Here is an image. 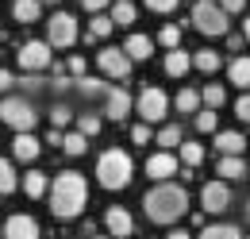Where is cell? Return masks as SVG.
Here are the masks:
<instances>
[{
    "instance_id": "36",
    "label": "cell",
    "mask_w": 250,
    "mask_h": 239,
    "mask_svg": "<svg viewBox=\"0 0 250 239\" xmlns=\"http://www.w3.org/2000/svg\"><path fill=\"white\" fill-rule=\"evenodd\" d=\"M216 112H212V108H204V112H196V131H204V135H212V131H216Z\"/></svg>"
},
{
    "instance_id": "19",
    "label": "cell",
    "mask_w": 250,
    "mask_h": 239,
    "mask_svg": "<svg viewBox=\"0 0 250 239\" xmlns=\"http://www.w3.org/2000/svg\"><path fill=\"white\" fill-rule=\"evenodd\" d=\"M216 170H219V174H223L227 181H239L243 174H247V162H243V154H223Z\"/></svg>"
},
{
    "instance_id": "14",
    "label": "cell",
    "mask_w": 250,
    "mask_h": 239,
    "mask_svg": "<svg viewBox=\"0 0 250 239\" xmlns=\"http://www.w3.org/2000/svg\"><path fill=\"white\" fill-rule=\"evenodd\" d=\"M127 112H131V93H127V89H108V93H104V116H108V120L120 123Z\"/></svg>"
},
{
    "instance_id": "29",
    "label": "cell",
    "mask_w": 250,
    "mask_h": 239,
    "mask_svg": "<svg viewBox=\"0 0 250 239\" xmlns=\"http://www.w3.org/2000/svg\"><path fill=\"white\" fill-rule=\"evenodd\" d=\"M200 100H204V104H208V108L216 112L219 104L227 100V89H223V85H216V81H212V85H204V93H200Z\"/></svg>"
},
{
    "instance_id": "31",
    "label": "cell",
    "mask_w": 250,
    "mask_h": 239,
    "mask_svg": "<svg viewBox=\"0 0 250 239\" xmlns=\"http://www.w3.org/2000/svg\"><path fill=\"white\" fill-rule=\"evenodd\" d=\"M158 43H162L166 50H177V47H181V27H177V24H166V27L158 31Z\"/></svg>"
},
{
    "instance_id": "30",
    "label": "cell",
    "mask_w": 250,
    "mask_h": 239,
    "mask_svg": "<svg viewBox=\"0 0 250 239\" xmlns=\"http://www.w3.org/2000/svg\"><path fill=\"white\" fill-rule=\"evenodd\" d=\"M181 162H185L188 170L200 166L204 162V143H181Z\"/></svg>"
},
{
    "instance_id": "4",
    "label": "cell",
    "mask_w": 250,
    "mask_h": 239,
    "mask_svg": "<svg viewBox=\"0 0 250 239\" xmlns=\"http://www.w3.org/2000/svg\"><path fill=\"white\" fill-rule=\"evenodd\" d=\"M227 12L219 8L216 0H196L192 4V27L200 31V35H208V39H216V35H227Z\"/></svg>"
},
{
    "instance_id": "45",
    "label": "cell",
    "mask_w": 250,
    "mask_h": 239,
    "mask_svg": "<svg viewBox=\"0 0 250 239\" xmlns=\"http://www.w3.org/2000/svg\"><path fill=\"white\" fill-rule=\"evenodd\" d=\"M227 50H243V39L239 35H227Z\"/></svg>"
},
{
    "instance_id": "39",
    "label": "cell",
    "mask_w": 250,
    "mask_h": 239,
    "mask_svg": "<svg viewBox=\"0 0 250 239\" xmlns=\"http://www.w3.org/2000/svg\"><path fill=\"white\" fill-rule=\"evenodd\" d=\"M235 116L243 120V123H250V93H243V96H239V104H235Z\"/></svg>"
},
{
    "instance_id": "20",
    "label": "cell",
    "mask_w": 250,
    "mask_h": 239,
    "mask_svg": "<svg viewBox=\"0 0 250 239\" xmlns=\"http://www.w3.org/2000/svg\"><path fill=\"white\" fill-rule=\"evenodd\" d=\"M135 16H139V12H135V4H131V0H116L108 20H112L116 27H131V24H135Z\"/></svg>"
},
{
    "instance_id": "27",
    "label": "cell",
    "mask_w": 250,
    "mask_h": 239,
    "mask_svg": "<svg viewBox=\"0 0 250 239\" xmlns=\"http://www.w3.org/2000/svg\"><path fill=\"white\" fill-rule=\"evenodd\" d=\"M62 150L77 158V154H85V150H89V139H85L81 131H69V135H62Z\"/></svg>"
},
{
    "instance_id": "16",
    "label": "cell",
    "mask_w": 250,
    "mask_h": 239,
    "mask_svg": "<svg viewBox=\"0 0 250 239\" xmlns=\"http://www.w3.org/2000/svg\"><path fill=\"white\" fill-rule=\"evenodd\" d=\"M120 50H124L131 62H146L150 54H154V43H150L146 35H127V43L120 47Z\"/></svg>"
},
{
    "instance_id": "7",
    "label": "cell",
    "mask_w": 250,
    "mask_h": 239,
    "mask_svg": "<svg viewBox=\"0 0 250 239\" xmlns=\"http://www.w3.org/2000/svg\"><path fill=\"white\" fill-rule=\"evenodd\" d=\"M46 43L50 47H73L77 43V20L69 12H54L46 20Z\"/></svg>"
},
{
    "instance_id": "17",
    "label": "cell",
    "mask_w": 250,
    "mask_h": 239,
    "mask_svg": "<svg viewBox=\"0 0 250 239\" xmlns=\"http://www.w3.org/2000/svg\"><path fill=\"white\" fill-rule=\"evenodd\" d=\"M216 147L219 154H243L247 139H243V131H216Z\"/></svg>"
},
{
    "instance_id": "8",
    "label": "cell",
    "mask_w": 250,
    "mask_h": 239,
    "mask_svg": "<svg viewBox=\"0 0 250 239\" xmlns=\"http://www.w3.org/2000/svg\"><path fill=\"white\" fill-rule=\"evenodd\" d=\"M20 66L23 70H31V73H39V70H46L50 62H54V54H50V43H42V39H31V43H23L20 47Z\"/></svg>"
},
{
    "instance_id": "13",
    "label": "cell",
    "mask_w": 250,
    "mask_h": 239,
    "mask_svg": "<svg viewBox=\"0 0 250 239\" xmlns=\"http://www.w3.org/2000/svg\"><path fill=\"white\" fill-rule=\"evenodd\" d=\"M146 174H150L154 181H169L173 174H177V158H173L169 150H158V154L146 158Z\"/></svg>"
},
{
    "instance_id": "33",
    "label": "cell",
    "mask_w": 250,
    "mask_h": 239,
    "mask_svg": "<svg viewBox=\"0 0 250 239\" xmlns=\"http://www.w3.org/2000/svg\"><path fill=\"white\" fill-rule=\"evenodd\" d=\"M77 131H81L85 139L96 135V131H100V116H96V112H81V116H77Z\"/></svg>"
},
{
    "instance_id": "21",
    "label": "cell",
    "mask_w": 250,
    "mask_h": 239,
    "mask_svg": "<svg viewBox=\"0 0 250 239\" xmlns=\"http://www.w3.org/2000/svg\"><path fill=\"white\" fill-rule=\"evenodd\" d=\"M39 12H42V4H39V0H16V4H12V16H16L20 24H35V20H39Z\"/></svg>"
},
{
    "instance_id": "47",
    "label": "cell",
    "mask_w": 250,
    "mask_h": 239,
    "mask_svg": "<svg viewBox=\"0 0 250 239\" xmlns=\"http://www.w3.org/2000/svg\"><path fill=\"white\" fill-rule=\"evenodd\" d=\"M243 39H247V43H250V16H247V20H243Z\"/></svg>"
},
{
    "instance_id": "41",
    "label": "cell",
    "mask_w": 250,
    "mask_h": 239,
    "mask_svg": "<svg viewBox=\"0 0 250 239\" xmlns=\"http://www.w3.org/2000/svg\"><path fill=\"white\" fill-rule=\"evenodd\" d=\"M65 70H69L73 77H85V58H81V54H73V58H69V66H65Z\"/></svg>"
},
{
    "instance_id": "34",
    "label": "cell",
    "mask_w": 250,
    "mask_h": 239,
    "mask_svg": "<svg viewBox=\"0 0 250 239\" xmlns=\"http://www.w3.org/2000/svg\"><path fill=\"white\" fill-rule=\"evenodd\" d=\"M0 193H16V170L8 158H0Z\"/></svg>"
},
{
    "instance_id": "49",
    "label": "cell",
    "mask_w": 250,
    "mask_h": 239,
    "mask_svg": "<svg viewBox=\"0 0 250 239\" xmlns=\"http://www.w3.org/2000/svg\"><path fill=\"white\" fill-rule=\"evenodd\" d=\"M39 4H58V0H39Z\"/></svg>"
},
{
    "instance_id": "37",
    "label": "cell",
    "mask_w": 250,
    "mask_h": 239,
    "mask_svg": "<svg viewBox=\"0 0 250 239\" xmlns=\"http://www.w3.org/2000/svg\"><path fill=\"white\" fill-rule=\"evenodd\" d=\"M69 120H73V112H69V104H54V108H50V123H54V127H65Z\"/></svg>"
},
{
    "instance_id": "46",
    "label": "cell",
    "mask_w": 250,
    "mask_h": 239,
    "mask_svg": "<svg viewBox=\"0 0 250 239\" xmlns=\"http://www.w3.org/2000/svg\"><path fill=\"white\" fill-rule=\"evenodd\" d=\"M166 239H192V236H188V232H181V228H177V232H169V236H166Z\"/></svg>"
},
{
    "instance_id": "22",
    "label": "cell",
    "mask_w": 250,
    "mask_h": 239,
    "mask_svg": "<svg viewBox=\"0 0 250 239\" xmlns=\"http://www.w3.org/2000/svg\"><path fill=\"white\" fill-rule=\"evenodd\" d=\"M227 77H231L239 89H250V58H235L227 66Z\"/></svg>"
},
{
    "instance_id": "6",
    "label": "cell",
    "mask_w": 250,
    "mask_h": 239,
    "mask_svg": "<svg viewBox=\"0 0 250 239\" xmlns=\"http://www.w3.org/2000/svg\"><path fill=\"white\" fill-rule=\"evenodd\" d=\"M135 108H139L143 123H158V120H166V112H169V96H166L162 89H154V85H146V89L139 93Z\"/></svg>"
},
{
    "instance_id": "32",
    "label": "cell",
    "mask_w": 250,
    "mask_h": 239,
    "mask_svg": "<svg viewBox=\"0 0 250 239\" xmlns=\"http://www.w3.org/2000/svg\"><path fill=\"white\" fill-rule=\"evenodd\" d=\"M77 93H81V96H104L108 85H104V81H96V77H77Z\"/></svg>"
},
{
    "instance_id": "12",
    "label": "cell",
    "mask_w": 250,
    "mask_h": 239,
    "mask_svg": "<svg viewBox=\"0 0 250 239\" xmlns=\"http://www.w3.org/2000/svg\"><path fill=\"white\" fill-rule=\"evenodd\" d=\"M104 228H108V236H116V239H124L135 232V220H131V212L120 209V205H112V209L104 212Z\"/></svg>"
},
{
    "instance_id": "18",
    "label": "cell",
    "mask_w": 250,
    "mask_h": 239,
    "mask_svg": "<svg viewBox=\"0 0 250 239\" xmlns=\"http://www.w3.org/2000/svg\"><path fill=\"white\" fill-rule=\"evenodd\" d=\"M188 66H192V58H188L181 47H177V50H166V73H169V77H185Z\"/></svg>"
},
{
    "instance_id": "42",
    "label": "cell",
    "mask_w": 250,
    "mask_h": 239,
    "mask_svg": "<svg viewBox=\"0 0 250 239\" xmlns=\"http://www.w3.org/2000/svg\"><path fill=\"white\" fill-rule=\"evenodd\" d=\"M219 8H223L227 16H235V12H243V8H247V0H219Z\"/></svg>"
},
{
    "instance_id": "43",
    "label": "cell",
    "mask_w": 250,
    "mask_h": 239,
    "mask_svg": "<svg viewBox=\"0 0 250 239\" xmlns=\"http://www.w3.org/2000/svg\"><path fill=\"white\" fill-rule=\"evenodd\" d=\"M12 85H16V77H12L8 70H0V93H8V89H12Z\"/></svg>"
},
{
    "instance_id": "9",
    "label": "cell",
    "mask_w": 250,
    "mask_h": 239,
    "mask_svg": "<svg viewBox=\"0 0 250 239\" xmlns=\"http://www.w3.org/2000/svg\"><path fill=\"white\" fill-rule=\"evenodd\" d=\"M96 62H100V70H104L108 77H116V81H124L127 73H131V58H127L120 47H104V50L96 54Z\"/></svg>"
},
{
    "instance_id": "38",
    "label": "cell",
    "mask_w": 250,
    "mask_h": 239,
    "mask_svg": "<svg viewBox=\"0 0 250 239\" xmlns=\"http://www.w3.org/2000/svg\"><path fill=\"white\" fill-rule=\"evenodd\" d=\"M154 135H150V123H135L131 127V143H139V147H146Z\"/></svg>"
},
{
    "instance_id": "44",
    "label": "cell",
    "mask_w": 250,
    "mask_h": 239,
    "mask_svg": "<svg viewBox=\"0 0 250 239\" xmlns=\"http://www.w3.org/2000/svg\"><path fill=\"white\" fill-rule=\"evenodd\" d=\"M81 4H85L89 12H104V8H108V0H81Z\"/></svg>"
},
{
    "instance_id": "40",
    "label": "cell",
    "mask_w": 250,
    "mask_h": 239,
    "mask_svg": "<svg viewBox=\"0 0 250 239\" xmlns=\"http://www.w3.org/2000/svg\"><path fill=\"white\" fill-rule=\"evenodd\" d=\"M177 4H181V0H146V8H150V12H173Z\"/></svg>"
},
{
    "instance_id": "11",
    "label": "cell",
    "mask_w": 250,
    "mask_h": 239,
    "mask_svg": "<svg viewBox=\"0 0 250 239\" xmlns=\"http://www.w3.org/2000/svg\"><path fill=\"white\" fill-rule=\"evenodd\" d=\"M4 239H39V224H35V216H27V212L8 216V224H4Z\"/></svg>"
},
{
    "instance_id": "48",
    "label": "cell",
    "mask_w": 250,
    "mask_h": 239,
    "mask_svg": "<svg viewBox=\"0 0 250 239\" xmlns=\"http://www.w3.org/2000/svg\"><path fill=\"white\" fill-rule=\"evenodd\" d=\"M247 224H250V201H247Z\"/></svg>"
},
{
    "instance_id": "25",
    "label": "cell",
    "mask_w": 250,
    "mask_h": 239,
    "mask_svg": "<svg viewBox=\"0 0 250 239\" xmlns=\"http://www.w3.org/2000/svg\"><path fill=\"white\" fill-rule=\"evenodd\" d=\"M173 108H177V112H196V108H200V93L196 89H181L177 96H173Z\"/></svg>"
},
{
    "instance_id": "50",
    "label": "cell",
    "mask_w": 250,
    "mask_h": 239,
    "mask_svg": "<svg viewBox=\"0 0 250 239\" xmlns=\"http://www.w3.org/2000/svg\"><path fill=\"white\" fill-rule=\"evenodd\" d=\"M93 239H108V236H93Z\"/></svg>"
},
{
    "instance_id": "35",
    "label": "cell",
    "mask_w": 250,
    "mask_h": 239,
    "mask_svg": "<svg viewBox=\"0 0 250 239\" xmlns=\"http://www.w3.org/2000/svg\"><path fill=\"white\" fill-rule=\"evenodd\" d=\"M112 31H116V24H112L108 16H96V20H93V27H89V39H108Z\"/></svg>"
},
{
    "instance_id": "10",
    "label": "cell",
    "mask_w": 250,
    "mask_h": 239,
    "mask_svg": "<svg viewBox=\"0 0 250 239\" xmlns=\"http://www.w3.org/2000/svg\"><path fill=\"white\" fill-rule=\"evenodd\" d=\"M200 205L208 212H227L231 209V189H227L223 181H208V185L200 189Z\"/></svg>"
},
{
    "instance_id": "24",
    "label": "cell",
    "mask_w": 250,
    "mask_h": 239,
    "mask_svg": "<svg viewBox=\"0 0 250 239\" xmlns=\"http://www.w3.org/2000/svg\"><path fill=\"white\" fill-rule=\"evenodd\" d=\"M154 139H158V147H162V150H173V147H181V127H177V123H166Z\"/></svg>"
},
{
    "instance_id": "23",
    "label": "cell",
    "mask_w": 250,
    "mask_h": 239,
    "mask_svg": "<svg viewBox=\"0 0 250 239\" xmlns=\"http://www.w3.org/2000/svg\"><path fill=\"white\" fill-rule=\"evenodd\" d=\"M200 239H243V232H239L235 224H208V228L200 232Z\"/></svg>"
},
{
    "instance_id": "28",
    "label": "cell",
    "mask_w": 250,
    "mask_h": 239,
    "mask_svg": "<svg viewBox=\"0 0 250 239\" xmlns=\"http://www.w3.org/2000/svg\"><path fill=\"white\" fill-rule=\"evenodd\" d=\"M23 189H27V197H42V193L50 189V181H46V174H39V170H31V174L23 178Z\"/></svg>"
},
{
    "instance_id": "1",
    "label": "cell",
    "mask_w": 250,
    "mask_h": 239,
    "mask_svg": "<svg viewBox=\"0 0 250 239\" xmlns=\"http://www.w3.org/2000/svg\"><path fill=\"white\" fill-rule=\"evenodd\" d=\"M46 193H50V212H54L58 220H73V216H81L85 205H89V185H85V178H81L77 170H62Z\"/></svg>"
},
{
    "instance_id": "3",
    "label": "cell",
    "mask_w": 250,
    "mask_h": 239,
    "mask_svg": "<svg viewBox=\"0 0 250 239\" xmlns=\"http://www.w3.org/2000/svg\"><path fill=\"white\" fill-rule=\"evenodd\" d=\"M131 174H135L131 154L120 150V147L104 150V154L96 158V181H100L104 189H127V185H131Z\"/></svg>"
},
{
    "instance_id": "5",
    "label": "cell",
    "mask_w": 250,
    "mask_h": 239,
    "mask_svg": "<svg viewBox=\"0 0 250 239\" xmlns=\"http://www.w3.org/2000/svg\"><path fill=\"white\" fill-rule=\"evenodd\" d=\"M0 120L12 131H31L35 123H39V112H35V104L27 96H4L0 100Z\"/></svg>"
},
{
    "instance_id": "26",
    "label": "cell",
    "mask_w": 250,
    "mask_h": 239,
    "mask_svg": "<svg viewBox=\"0 0 250 239\" xmlns=\"http://www.w3.org/2000/svg\"><path fill=\"white\" fill-rule=\"evenodd\" d=\"M192 66H196L200 73H216L219 70V54L216 50H196V54H192Z\"/></svg>"
},
{
    "instance_id": "15",
    "label": "cell",
    "mask_w": 250,
    "mask_h": 239,
    "mask_svg": "<svg viewBox=\"0 0 250 239\" xmlns=\"http://www.w3.org/2000/svg\"><path fill=\"white\" fill-rule=\"evenodd\" d=\"M39 150H42V143L35 139L31 131H16V139H12V154H16L20 162H35Z\"/></svg>"
},
{
    "instance_id": "2",
    "label": "cell",
    "mask_w": 250,
    "mask_h": 239,
    "mask_svg": "<svg viewBox=\"0 0 250 239\" xmlns=\"http://www.w3.org/2000/svg\"><path fill=\"white\" fill-rule=\"evenodd\" d=\"M143 212H146V220H154V224H177V220L188 212L185 185H173V181L154 185V189L143 197Z\"/></svg>"
}]
</instances>
